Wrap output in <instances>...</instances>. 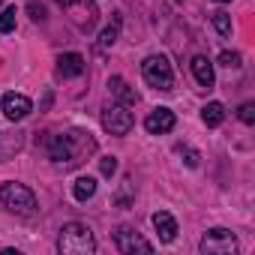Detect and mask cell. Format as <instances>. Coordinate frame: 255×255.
I'll list each match as a JSON object with an SVG mask.
<instances>
[{
  "instance_id": "cell-1",
  "label": "cell",
  "mask_w": 255,
  "mask_h": 255,
  "mask_svg": "<svg viewBox=\"0 0 255 255\" xmlns=\"http://www.w3.org/2000/svg\"><path fill=\"white\" fill-rule=\"evenodd\" d=\"M57 249H60L63 255H90V252L96 249V240H93V234H90L87 225H81V222H66V225L60 228V237H57Z\"/></svg>"
},
{
  "instance_id": "cell-2",
  "label": "cell",
  "mask_w": 255,
  "mask_h": 255,
  "mask_svg": "<svg viewBox=\"0 0 255 255\" xmlns=\"http://www.w3.org/2000/svg\"><path fill=\"white\" fill-rule=\"evenodd\" d=\"M0 201H3L6 210H12V213H18V216L36 213V195H33L24 183H15V180H9V183L0 186Z\"/></svg>"
},
{
  "instance_id": "cell-3",
  "label": "cell",
  "mask_w": 255,
  "mask_h": 255,
  "mask_svg": "<svg viewBox=\"0 0 255 255\" xmlns=\"http://www.w3.org/2000/svg\"><path fill=\"white\" fill-rule=\"evenodd\" d=\"M141 75H144V81H147L153 90H171V87H174L171 63H168V57H162V54H150V57H144V63H141Z\"/></svg>"
},
{
  "instance_id": "cell-4",
  "label": "cell",
  "mask_w": 255,
  "mask_h": 255,
  "mask_svg": "<svg viewBox=\"0 0 255 255\" xmlns=\"http://www.w3.org/2000/svg\"><path fill=\"white\" fill-rule=\"evenodd\" d=\"M135 126V117L132 111L126 108L123 102H108L102 108V129L111 132V135H129V129Z\"/></svg>"
},
{
  "instance_id": "cell-5",
  "label": "cell",
  "mask_w": 255,
  "mask_h": 255,
  "mask_svg": "<svg viewBox=\"0 0 255 255\" xmlns=\"http://www.w3.org/2000/svg\"><path fill=\"white\" fill-rule=\"evenodd\" d=\"M201 252L204 255H234L237 252V237L228 228H210L201 237Z\"/></svg>"
},
{
  "instance_id": "cell-6",
  "label": "cell",
  "mask_w": 255,
  "mask_h": 255,
  "mask_svg": "<svg viewBox=\"0 0 255 255\" xmlns=\"http://www.w3.org/2000/svg\"><path fill=\"white\" fill-rule=\"evenodd\" d=\"M114 246H117L123 255H132V252H153V243H147L138 231L126 228V225L114 231Z\"/></svg>"
},
{
  "instance_id": "cell-7",
  "label": "cell",
  "mask_w": 255,
  "mask_h": 255,
  "mask_svg": "<svg viewBox=\"0 0 255 255\" xmlns=\"http://www.w3.org/2000/svg\"><path fill=\"white\" fill-rule=\"evenodd\" d=\"M174 111L171 108H153L150 114H147V120H144V129L150 132V135H165V132H171L174 129Z\"/></svg>"
},
{
  "instance_id": "cell-8",
  "label": "cell",
  "mask_w": 255,
  "mask_h": 255,
  "mask_svg": "<svg viewBox=\"0 0 255 255\" xmlns=\"http://www.w3.org/2000/svg\"><path fill=\"white\" fill-rule=\"evenodd\" d=\"M0 105H3V114H6V120H24V117L33 111V102H30L24 93H6Z\"/></svg>"
},
{
  "instance_id": "cell-9",
  "label": "cell",
  "mask_w": 255,
  "mask_h": 255,
  "mask_svg": "<svg viewBox=\"0 0 255 255\" xmlns=\"http://www.w3.org/2000/svg\"><path fill=\"white\" fill-rule=\"evenodd\" d=\"M153 225H156V234H159L162 243H171V240L177 237V219H174L171 213L156 210V213H153Z\"/></svg>"
},
{
  "instance_id": "cell-10",
  "label": "cell",
  "mask_w": 255,
  "mask_h": 255,
  "mask_svg": "<svg viewBox=\"0 0 255 255\" xmlns=\"http://www.w3.org/2000/svg\"><path fill=\"white\" fill-rule=\"evenodd\" d=\"M57 72H60L63 78H75V75H81V72H84V57L75 54V51L60 54V60H57Z\"/></svg>"
},
{
  "instance_id": "cell-11",
  "label": "cell",
  "mask_w": 255,
  "mask_h": 255,
  "mask_svg": "<svg viewBox=\"0 0 255 255\" xmlns=\"http://www.w3.org/2000/svg\"><path fill=\"white\" fill-rule=\"evenodd\" d=\"M51 159L54 162H75V147H72V132L69 135H57L51 141Z\"/></svg>"
},
{
  "instance_id": "cell-12",
  "label": "cell",
  "mask_w": 255,
  "mask_h": 255,
  "mask_svg": "<svg viewBox=\"0 0 255 255\" xmlns=\"http://www.w3.org/2000/svg\"><path fill=\"white\" fill-rule=\"evenodd\" d=\"M108 90H111L123 105H135V102H138V93H135L129 84H126L120 75H111V78H108Z\"/></svg>"
},
{
  "instance_id": "cell-13",
  "label": "cell",
  "mask_w": 255,
  "mask_h": 255,
  "mask_svg": "<svg viewBox=\"0 0 255 255\" xmlns=\"http://www.w3.org/2000/svg\"><path fill=\"white\" fill-rule=\"evenodd\" d=\"M192 75H195V81L201 84V87H213V81H216V75H213V63L207 60V57H192Z\"/></svg>"
},
{
  "instance_id": "cell-14",
  "label": "cell",
  "mask_w": 255,
  "mask_h": 255,
  "mask_svg": "<svg viewBox=\"0 0 255 255\" xmlns=\"http://www.w3.org/2000/svg\"><path fill=\"white\" fill-rule=\"evenodd\" d=\"M72 195H75L78 201H87V198H93V195H96V177H90V174H81V177L72 183Z\"/></svg>"
},
{
  "instance_id": "cell-15",
  "label": "cell",
  "mask_w": 255,
  "mask_h": 255,
  "mask_svg": "<svg viewBox=\"0 0 255 255\" xmlns=\"http://www.w3.org/2000/svg\"><path fill=\"white\" fill-rule=\"evenodd\" d=\"M201 120H204L207 126H219V123L225 120V105H222V102H207V105L201 108Z\"/></svg>"
},
{
  "instance_id": "cell-16",
  "label": "cell",
  "mask_w": 255,
  "mask_h": 255,
  "mask_svg": "<svg viewBox=\"0 0 255 255\" xmlns=\"http://www.w3.org/2000/svg\"><path fill=\"white\" fill-rule=\"evenodd\" d=\"M117 33H120V18H114V21L102 30V36H99V48H111V45L117 42Z\"/></svg>"
},
{
  "instance_id": "cell-17",
  "label": "cell",
  "mask_w": 255,
  "mask_h": 255,
  "mask_svg": "<svg viewBox=\"0 0 255 255\" xmlns=\"http://www.w3.org/2000/svg\"><path fill=\"white\" fill-rule=\"evenodd\" d=\"M213 27H216V33L219 36H231V15L228 12H213Z\"/></svg>"
},
{
  "instance_id": "cell-18",
  "label": "cell",
  "mask_w": 255,
  "mask_h": 255,
  "mask_svg": "<svg viewBox=\"0 0 255 255\" xmlns=\"http://www.w3.org/2000/svg\"><path fill=\"white\" fill-rule=\"evenodd\" d=\"M15 6H9V9H3L0 12V33H12L15 30Z\"/></svg>"
},
{
  "instance_id": "cell-19",
  "label": "cell",
  "mask_w": 255,
  "mask_h": 255,
  "mask_svg": "<svg viewBox=\"0 0 255 255\" xmlns=\"http://www.w3.org/2000/svg\"><path fill=\"white\" fill-rule=\"evenodd\" d=\"M219 63L228 66V69H240V54L237 51H222L219 54Z\"/></svg>"
},
{
  "instance_id": "cell-20",
  "label": "cell",
  "mask_w": 255,
  "mask_h": 255,
  "mask_svg": "<svg viewBox=\"0 0 255 255\" xmlns=\"http://www.w3.org/2000/svg\"><path fill=\"white\" fill-rule=\"evenodd\" d=\"M237 117H240L243 123H255V105H252V102H243L240 111H237Z\"/></svg>"
},
{
  "instance_id": "cell-21",
  "label": "cell",
  "mask_w": 255,
  "mask_h": 255,
  "mask_svg": "<svg viewBox=\"0 0 255 255\" xmlns=\"http://www.w3.org/2000/svg\"><path fill=\"white\" fill-rule=\"evenodd\" d=\"M99 171H102L105 177H111V174L117 171V159H114V156H102V159H99Z\"/></svg>"
},
{
  "instance_id": "cell-22",
  "label": "cell",
  "mask_w": 255,
  "mask_h": 255,
  "mask_svg": "<svg viewBox=\"0 0 255 255\" xmlns=\"http://www.w3.org/2000/svg\"><path fill=\"white\" fill-rule=\"evenodd\" d=\"M27 12H30V18H33V21H42V18H45V6H42V3H30V6H27Z\"/></svg>"
},
{
  "instance_id": "cell-23",
  "label": "cell",
  "mask_w": 255,
  "mask_h": 255,
  "mask_svg": "<svg viewBox=\"0 0 255 255\" xmlns=\"http://www.w3.org/2000/svg\"><path fill=\"white\" fill-rule=\"evenodd\" d=\"M186 165L189 168H198V153L195 150H186Z\"/></svg>"
},
{
  "instance_id": "cell-24",
  "label": "cell",
  "mask_w": 255,
  "mask_h": 255,
  "mask_svg": "<svg viewBox=\"0 0 255 255\" xmlns=\"http://www.w3.org/2000/svg\"><path fill=\"white\" fill-rule=\"evenodd\" d=\"M54 3H60V6H72L75 0H54Z\"/></svg>"
},
{
  "instance_id": "cell-25",
  "label": "cell",
  "mask_w": 255,
  "mask_h": 255,
  "mask_svg": "<svg viewBox=\"0 0 255 255\" xmlns=\"http://www.w3.org/2000/svg\"><path fill=\"white\" fill-rule=\"evenodd\" d=\"M216 3H231V0H216Z\"/></svg>"
},
{
  "instance_id": "cell-26",
  "label": "cell",
  "mask_w": 255,
  "mask_h": 255,
  "mask_svg": "<svg viewBox=\"0 0 255 255\" xmlns=\"http://www.w3.org/2000/svg\"><path fill=\"white\" fill-rule=\"evenodd\" d=\"M0 3H3V0H0Z\"/></svg>"
}]
</instances>
